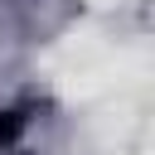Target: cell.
<instances>
[{"instance_id":"6da1fadb","label":"cell","mask_w":155,"mask_h":155,"mask_svg":"<svg viewBox=\"0 0 155 155\" xmlns=\"http://www.w3.org/2000/svg\"><path fill=\"white\" fill-rule=\"evenodd\" d=\"M19 126H24V121H19V116H15V111H0V150H5V145H15V140H19Z\"/></svg>"}]
</instances>
